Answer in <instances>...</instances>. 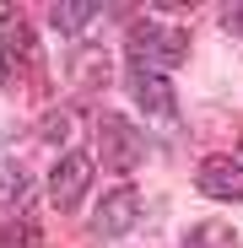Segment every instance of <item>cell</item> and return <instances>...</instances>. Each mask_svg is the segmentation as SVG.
Returning a JSON list of instances; mask_svg holds the SVG:
<instances>
[{"instance_id": "ba28073f", "label": "cell", "mask_w": 243, "mask_h": 248, "mask_svg": "<svg viewBox=\"0 0 243 248\" xmlns=\"http://www.w3.org/2000/svg\"><path fill=\"white\" fill-rule=\"evenodd\" d=\"M92 16H103V6H92V0H60V6H49V27L76 38V32H87Z\"/></svg>"}, {"instance_id": "7a4b0ae2", "label": "cell", "mask_w": 243, "mask_h": 248, "mask_svg": "<svg viewBox=\"0 0 243 248\" xmlns=\"http://www.w3.org/2000/svg\"><path fill=\"white\" fill-rule=\"evenodd\" d=\"M97 156H103V168L130 173V168L146 162V135L135 130L125 113H103L97 119Z\"/></svg>"}, {"instance_id": "30bf717a", "label": "cell", "mask_w": 243, "mask_h": 248, "mask_svg": "<svg viewBox=\"0 0 243 248\" xmlns=\"http://www.w3.org/2000/svg\"><path fill=\"white\" fill-rule=\"evenodd\" d=\"M44 140H70V113H44Z\"/></svg>"}, {"instance_id": "3957f363", "label": "cell", "mask_w": 243, "mask_h": 248, "mask_svg": "<svg viewBox=\"0 0 243 248\" xmlns=\"http://www.w3.org/2000/svg\"><path fill=\"white\" fill-rule=\"evenodd\" d=\"M135 221H141V189H130V184H119V189H103L97 211H92V237L113 243V237L135 232Z\"/></svg>"}, {"instance_id": "5b68a950", "label": "cell", "mask_w": 243, "mask_h": 248, "mask_svg": "<svg viewBox=\"0 0 243 248\" xmlns=\"http://www.w3.org/2000/svg\"><path fill=\"white\" fill-rule=\"evenodd\" d=\"M194 189L206 200H243V162L238 156H206L194 173Z\"/></svg>"}, {"instance_id": "7c38bea8", "label": "cell", "mask_w": 243, "mask_h": 248, "mask_svg": "<svg viewBox=\"0 0 243 248\" xmlns=\"http://www.w3.org/2000/svg\"><path fill=\"white\" fill-rule=\"evenodd\" d=\"M232 156H238V162H243V140H238V151H232Z\"/></svg>"}, {"instance_id": "8fae6325", "label": "cell", "mask_w": 243, "mask_h": 248, "mask_svg": "<svg viewBox=\"0 0 243 248\" xmlns=\"http://www.w3.org/2000/svg\"><path fill=\"white\" fill-rule=\"evenodd\" d=\"M222 27L243 38V6H222Z\"/></svg>"}, {"instance_id": "6da1fadb", "label": "cell", "mask_w": 243, "mask_h": 248, "mask_svg": "<svg viewBox=\"0 0 243 248\" xmlns=\"http://www.w3.org/2000/svg\"><path fill=\"white\" fill-rule=\"evenodd\" d=\"M130 70H151V76H168L173 65L189 60V32L168 27V22H141L130 27Z\"/></svg>"}, {"instance_id": "9c48e42d", "label": "cell", "mask_w": 243, "mask_h": 248, "mask_svg": "<svg viewBox=\"0 0 243 248\" xmlns=\"http://www.w3.org/2000/svg\"><path fill=\"white\" fill-rule=\"evenodd\" d=\"M178 248H232V227H222V221H200V227H189V237H184Z\"/></svg>"}, {"instance_id": "52a82bcc", "label": "cell", "mask_w": 243, "mask_h": 248, "mask_svg": "<svg viewBox=\"0 0 243 248\" xmlns=\"http://www.w3.org/2000/svg\"><path fill=\"white\" fill-rule=\"evenodd\" d=\"M27 60H38V54H32V38H27L22 16L0 11V76H16Z\"/></svg>"}, {"instance_id": "277c9868", "label": "cell", "mask_w": 243, "mask_h": 248, "mask_svg": "<svg viewBox=\"0 0 243 248\" xmlns=\"http://www.w3.org/2000/svg\"><path fill=\"white\" fill-rule=\"evenodd\" d=\"M87 189H92V156L87 151H65L54 162V173H49V200L60 211H76L87 200Z\"/></svg>"}, {"instance_id": "8992f818", "label": "cell", "mask_w": 243, "mask_h": 248, "mask_svg": "<svg viewBox=\"0 0 243 248\" xmlns=\"http://www.w3.org/2000/svg\"><path fill=\"white\" fill-rule=\"evenodd\" d=\"M130 97L151 113V119H173V81L168 76H151V70H130Z\"/></svg>"}]
</instances>
